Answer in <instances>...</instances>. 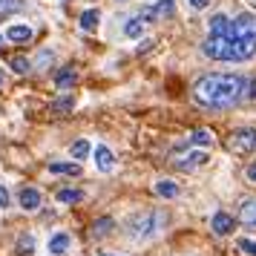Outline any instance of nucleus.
Instances as JSON below:
<instances>
[{"mask_svg":"<svg viewBox=\"0 0 256 256\" xmlns=\"http://www.w3.org/2000/svg\"><path fill=\"white\" fill-rule=\"evenodd\" d=\"M202 52L213 60H248L256 55V14H239L222 32H210Z\"/></svg>","mask_w":256,"mask_h":256,"instance_id":"1","label":"nucleus"},{"mask_svg":"<svg viewBox=\"0 0 256 256\" xmlns=\"http://www.w3.org/2000/svg\"><path fill=\"white\" fill-rule=\"evenodd\" d=\"M244 78L239 75H228V72H210L204 78H198L193 86L198 104L210 106V110H228V106L239 104L244 98Z\"/></svg>","mask_w":256,"mask_h":256,"instance_id":"2","label":"nucleus"},{"mask_svg":"<svg viewBox=\"0 0 256 256\" xmlns=\"http://www.w3.org/2000/svg\"><path fill=\"white\" fill-rule=\"evenodd\" d=\"M164 224H167V213L164 210H144L138 216H132L127 222V230L132 239H150L156 233L162 230Z\"/></svg>","mask_w":256,"mask_h":256,"instance_id":"3","label":"nucleus"},{"mask_svg":"<svg viewBox=\"0 0 256 256\" xmlns=\"http://www.w3.org/2000/svg\"><path fill=\"white\" fill-rule=\"evenodd\" d=\"M230 150L239 152V156L254 152L256 150V130H236L230 136Z\"/></svg>","mask_w":256,"mask_h":256,"instance_id":"4","label":"nucleus"},{"mask_svg":"<svg viewBox=\"0 0 256 256\" xmlns=\"http://www.w3.org/2000/svg\"><path fill=\"white\" fill-rule=\"evenodd\" d=\"M176 6L173 0H158L156 6H150V9H144V12L138 14L141 20H162V18H167V14H173Z\"/></svg>","mask_w":256,"mask_h":256,"instance_id":"5","label":"nucleus"},{"mask_svg":"<svg viewBox=\"0 0 256 256\" xmlns=\"http://www.w3.org/2000/svg\"><path fill=\"white\" fill-rule=\"evenodd\" d=\"M95 164H98V170H104V173H110L112 167H116V158H112V150L110 147H95Z\"/></svg>","mask_w":256,"mask_h":256,"instance_id":"6","label":"nucleus"},{"mask_svg":"<svg viewBox=\"0 0 256 256\" xmlns=\"http://www.w3.org/2000/svg\"><path fill=\"white\" fill-rule=\"evenodd\" d=\"M70 233H55L52 239H49V254L52 256H64L66 250H70Z\"/></svg>","mask_w":256,"mask_h":256,"instance_id":"7","label":"nucleus"},{"mask_svg":"<svg viewBox=\"0 0 256 256\" xmlns=\"http://www.w3.org/2000/svg\"><path fill=\"white\" fill-rule=\"evenodd\" d=\"M20 208L29 210V213L40 208V193H38L35 187H24V190H20Z\"/></svg>","mask_w":256,"mask_h":256,"instance_id":"8","label":"nucleus"},{"mask_svg":"<svg viewBox=\"0 0 256 256\" xmlns=\"http://www.w3.org/2000/svg\"><path fill=\"white\" fill-rule=\"evenodd\" d=\"M210 228H213V233H216V236H228V233L233 230V219L228 216V213H216V216H213V222H210Z\"/></svg>","mask_w":256,"mask_h":256,"instance_id":"9","label":"nucleus"},{"mask_svg":"<svg viewBox=\"0 0 256 256\" xmlns=\"http://www.w3.org/2000/svg\"><path fill=\"white\" fill-rule=\"evenodd\" d=\"M6 38H9V40H14V44H26V40H32V29H29V26H24V24H14V26H9V29H6Z\"/></svg>","mask_w":256,"mask_h":256,"instance_id":"10","label":"nucleus"},{"mask_svg":"<svg viewBox=\"0 0 256 256\" xmlns=\"http://www.w3.org/2000/svg\"><path fill=\"white\" fill-rule=\"evenodd\" d=\"M210 144H213V132L208 130H196L187 136V147H210Z\"/></svg>","mask_w":256,"mask_h":256,"instance_id":"11","label":"nucleus"},{"mask_svg":"<svg viewBox=\"0 0 256 256\" xmlns=\"http://www.w3.org/2000/svg\"><path fill=\"white\" fill-rule=\"evenodd\" d=\"M49 173H60V176H78L81 173V167L72 162H52L49 164Z\"/></svg>","mask_w":256,"mask_h":256,"instance_id":"12","label":"nucleus"},{"mask_svg":"<svg viewBox=\"0 0 256 256\" xmlns=\"http://www.w3.org/2000/svg\"><path fill=\"white\" fill-rule=\"evenodd\" d=\"M239 219L248 228H256V202H244L242 210H239Z\"/></svg>","mask_w":256,"mask_h":256,"instance_id":"13","label":"nucleus"},{"mask_svg":"<svg viewBox=\"0 0 256 256\" xmlns=\"http://www.w3.org/2000/svg\"><path fill=\"white\" fill-rule=\"evenodd\" d=\"M98 18H101L98 9H86V12L81 14V29L84 32H95V29H98Z\"/></svg>","mask_w":256,"mask_h":256,"instance_id":"14","label":"nucleus"},{"mask_svg":"<svg viewBox=\"0 0 256 256\" xmlns=\"http://www.w3.org/2000/svg\"><path fill=\"white\" fill-rule=\"evenodd\" d=\"M26 3L24 0H0V18H9L14 12H24Z\"/></svg>","mask_w":256,"mask_h":256,"instance_id":"15","label":"nucleus"},{"mask_svg":"<svg viewBox=\"0 0 256 256\" xmlns=\"http://www.w3.org/2000/svg\"><path fill=\"white\" fill-rule=\"evenodd\" d=\"M75 81H78L75 70H60L58 75H55V84H58V90H70V86H72Z\"/></svg>","mask_w":256,"mask_h":256,"instance_id":"16","label":"nucleus"},{"mask_svg":"<svg viewBox=\"0 0 256 256\" xmlns=\"http://www.w3.org/2000/svg\"><path fill=\"white\" fill-rule=\"evenodd\" d=\"M35 254V239L32 236H20L18 239V256H32Z\"/></svg>","mask_w":256,"mask_h":256,"instance_id":"17","label":"nucleus"},{"mask_svg":"<svg viewBox=\"0 0 256 256\" xmlns=\"http://www.w3.org/2000/svg\"><path fill=\"white\" fill-rule=\"evenodd\" d=\"M156 193L164 198H173V196H178V187L173 182H156Z\"/></svg>","mask_w":256,"mask_h":256,"instance_id":"18","label":"nucleus"},{"mask_svg":"<svg viewBox=\"0 0 256 256\" xmlns=\"http://www.w3.org/2000/svg\"><path fill=\"white\" fill-rule=\"evenodd\" d=\"M84 193L81 190H58V202L60 204H72V202H81Z\"/></svg>","mask_w":256,"mask_h":256,"instance_id":"19","label":"nucleus"},{"mask_svg":"<svg viewBox=\"0 0 256 256\" xmlns=\"http://www.w3.org/2000/svg\"><path fill=\"white\" fill-rule=\"evenodd\" d=\"M112 224H116V222L110 219V216H106V219H98L92 224V236H106V233L112 230Z\"/></svg>","mask_w":256,"mask_h":256,"instance_id":"20","label":"nucleus"},{"mask_svg":"<svg viewBox=\"0 0 256 256\" xmlns=\"http://www.w3.org/2000/svg\"><path fill=\"white\" fill-rule=\"evenodd\" d=\"M90 156V141L86 138H78L72 144V158H86Z\"/></svg>","mask_w":256,"mask_h":256,"instance_id":"21","label":"nucleus"},{"mask_svg":"<svg viewBox=\"0 0 256 256\" xmlns=\"http://www.w3.org/2000/svg\"><path fill=\"white\" fill-rule=\"evenodd\" d=\"M204 162H208V158H204V152H190V156H187V162H178V167H182V170H193L196 164H204Z\"/></svg>","mask_w":256,"mask_h":256,"instance_id":"22","label":"nucleus"},{"mask_svg":"<svg viewBox=\"0 0 256 256\" xmlns=\"http://www.w3.org/2000/svg\"><path fill=\"white\" fill-rule=\"evenodd\" d=\"M124 32H127V38H138L141 32H144V20H141V18H132V20L124 26Z\"/></svg>","mask_w":256,"mask_h":256,"instance_id":"23","label":"nucleus"},{"mask_svg":"<svg viewBox=\"0 0 256 256\" xmlns=\"http://www.w3.org/2000/svg\"><path fill=\"white\" fill-rule=\"evenodd\" d=\"M18 75H26V72L32 70V64H29V58H24V55H18V58H12V64H9Z\"/></svg>","mask_w":256,"mask_h":256,"instance_id":"24","label":"nucleus"},{"mask_svg":"<svg viewBox=\"0 0 256 256\" xmlns=\"http://www.w3.org/2000/svg\"><path fill=\"white\" fill-rule=\"evenodd\" d=\"M72 106H75V101H72V98H60V101H55V104H52V110H55V112H66V110H72Z\"/></svg>","mask_w":256,"mask_h":256,"instance_id":"25","label":"nucleus"},{"mask_svg":"<svg viewBox=\"0 0 256 256\" xmlns=\"http://www.w3.org/2000/svg\"><path fill=\"white\" fill-rule=\"evenodd\" d=\"M239 248H242L248 256H256V242L254 239H239Z\"/></svg>","mask_w":256,"mask_h":256,"instance_id":"26","label":"nucleus"},{"mask_svg":"<svg viewBox=\"0 0 256 256\" xmlns=\"http://www.w3.org/2000/svg\"><path fill=\"white\" fill-rule=\"evenodd\" d=\"M0 208H9V193H6V187H0Z\"/></svg>","mask_w":256,"mask_h":256,"instance_id":"27","label":"nucleus"},{"mask_svg":"<svg viewBox=\"0 0 256 256\" xmlns=\"http://www.w3.org/2000/svg\"><path fill=\"white\" fill-rule=\"evenodd\" d=\"M190 6H193V9H208L210 0H190Z\"/></svg>","mask_w":256,"mask_h":256,"instance_id":"28","label":"nucleus"},{"mask_svg":"<svg viewBox=\"0 0 256 256\" xmlns=\"http://www.w3.org/2000/svg\"><path fill=\"white\" fill-rule=\"evenodd\" d=\"M248 178H250V182H256V162L248 167Z\"/></svg>","mask_w":256,"mask_h":256,"instance_id":"29","label":"nucleus"},{"mask_svg":"<svg viewBox=\"0 0 256 256\" xmlns=\"http://www.w3.org/2000/svg\"><path fill=\"white\" fill-rule=\"evenodd\" d=\"M3 81H6V75H3V72H0V86H3Z\"/></svg>","mask_w":256,"mask_h":256,"instance_id":"30","label":"nucleus"},{"mask_svg":"<svg viewBox=\"0 0 256 256\" xmlns=\"http://www.w3.org/2000/svg\"><path fill=\"white\" fill-rule=\"evenodd\" d=\"M0 46H3V35H0Z\"/></svg>","mask_w":256,"mask_h":256,"instance_id":"31","label":"nucleus"},{"mask_svg":"<svg viewBox=\"0 0 256 256\" xmlns=\"http://www.w3.org/2000/svg\"><path fill=\"white\" fill-rule=\"evenodd\" d=\"M101 256H112V254H101Z\"/></svg>","mask_w":256,"mask_h":256,"instance_id":"32","label":"nucleus"}]
</instances>
